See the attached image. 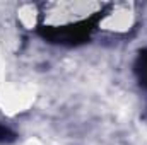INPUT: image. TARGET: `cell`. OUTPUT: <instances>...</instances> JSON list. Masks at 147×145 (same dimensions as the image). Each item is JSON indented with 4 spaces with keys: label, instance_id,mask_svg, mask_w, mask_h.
Instances as JSON below:
<instances>
[{
    "label": "cell",
    "instance_id": "1",
    "mask_svg": "<svg viewBox=\"0 0 147 145\" xmlns=\"http://www.w3.org/2000/svg\"><path fill=\"white\" fill-rule=\"evenodd\" d=\"M98 17H92V19H86V21H80V22H75L70 26H62V28H39V34L51 41V43H60V44H79V43H84L87 38L91 36V33L94 31L96 28V22H98Z\"/></svg>",
    "mask_w": 147,
    "mask_h": 145
},
{
    "label": "cell",
    "instance_id": "2",
    "mask_svg": "<svg viewBox=\"0 0 147 145\" xmlns=\"http://www.w3.org/2000/svg\"><path fill=\"white\" fill-rule=\"evenodd\" d=\"M135 73L142 85L147 87V50L139 53V58L135 62Z\"/></svg>",
    "mask_w": 147,
    "mask_h": 145
},
{
    "label": "cell",
    "instance_id": "3",
    "mask_svg": "<svg viewBox=\"0 0 147 145\" xmlns=\"http://www.w3.org/2000/svg\"><path fill=\"white\" fill-rule=\"evenodd\" d=\"M14 140H16V133L10 128L0 125V144H9V142H14Z\"/></svg>",
    "mask_w": 147,
    "mask_h": 145
}]
</instances>
